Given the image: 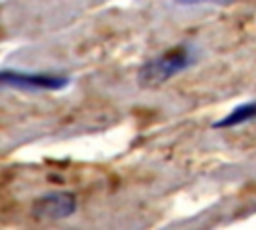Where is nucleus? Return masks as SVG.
<instances>
[{
  "label": "nucleus",
  "mask_w": 256,
  "mask_h": 230,
  "mask_svg": "<svg viewBox=\"0 0 256 230\" xmlns=\"http://www.w3.org/2000/svg\"><path fill=\"white\" fill-rule=\"evenodd\" d=\"M194 62V54L188 46H176L162 56H156L142 64L138 70V84L142 88H156L168 82L178 72L186 70Z\"/></svg>",
  "instance_id": "obj_1"
},
{
  "label": "nucleus",
  "mask_w": 256,
  "mask_h": 230,
  "mask_svg": "<svg viewBox=\"0 0 256 230\" xmlns=\"http://www.w3.org/2000/svg\"><path fill=\"white\" fill-rule=\"evenodd\" d=\"M70 84L66 74H48V72H24L16 68L0 70V88L24 90V92H56Z\"/></svg>",
  "instance_id": "obj_2"
},
{
  "label": "nucleus",
  "mask_w": 256,
  "mask_h": 230,
  "mask_svg": "<svg viewBox=\"0 0 256 230\" xmlns=\"http://www.w3.org/2000/svg\"><path fill=\"white\" fill-rule=\"evenodd\" d=\"M78 208V200L72 192L54 190L42 194L32 204V216L38 220H64L70 218Z\"/></svg>",
  "instance_id": "obj_3"
},
{
  "label": "nucleus",
  "mask_w": 256,
  "mask_h": 230,
  "mask_svg": "<svg viewBox=\"0 0 256 230\" xmlns=\"http://www.w3.org/2000/svg\"><path fill=\"white\" fill-rule=\"evenodd\" d=\"M256 118V102H246L238 108H234L228 116H224L222 120L214 122V128H232V126H238V124H244L248 120Z\"/></svg>",
  "instance_id": "obj_4"
},
{
  "label": "nucleus",
  "mask_w": 256,
  "mask_h": 230,
  "mask_svg": "<svg viewBox=\"0 0 256 230\" xmlns=\"http://www.w3.org/2000/svg\"><path fill=\"white\" fill-rule=\"evenodd\" d=\"M174 2H178V4H202V2H216V4H226V2H230V0H174Z\"/></svg>",
  "instance_id": "obj_5"
}]
</instances>
